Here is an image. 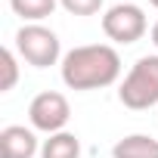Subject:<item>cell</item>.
Segmentation results:
<instances>
[{
  "label": "cell",
  "instance_id": "cell-1",
  "mask_svg": "<svg viewBox=\"0 0 158 158\" xmlns=\"http://www.w3.org/2000/svg\"><path fill=\"white\" fill-rule=\"evenodd\" d=\"M62 84L68 90H102L121 74V56L109 44H84L62 56Z\"/></svg>",
  "mask_w": 158,
  "mask_h": 158
},
{
  "label": "cell",
  "instance_id": "cell-2",
  "mask_svg": "<svg viewBox=\"0 0 158 158\" xmlns=\"http://www.w3.org/2000/svg\"><path fill=\"white\" fill-rule=\"evenodd\" d=\"M118 99L124 109L146 112L158 106V56H139L127 77L118 87Z\"/></svg>",
  "mask_w": 158,
  "mask_h": 158
},
{
  "label": "cell",
  "instance_id": "cell-3",
  "mask_svg": "<svg viewBox=\"0 0 158 158\" xmlns=\"http://www.w3.org/2000/svg\"><path fill=\"white\" fill-rule=\"evenodd\" d=\"M16 53L34 65V68H50L56 62H62V44H59V34L40 22H31V25H22L16 31Z\"/></svg>",
  "mask_w": 158,
  "mask_h": 158
},
{
  "label": "cell",
  "instance_id": "cell-4",
  "mask_svg": "<svg viewBox=\"0 0 158 158\" xmlns=\"http://www.w3.org/2000/svg\"><path fill=\"white\" fill-rule=\"evenodd\" d=\"M102 31L112 44H136L146 31H149V22H146V13L136 6V3H115L106 10L102 16Z\"/></svg>",
  "mask_w": 158,
  "mask_h": 158
},
{
  "label": "cell",
  "instance_id": "cell-5",
  "mask_svg": "<svg viewBox=\"0 0 158 158\" xmlns=\"http://www.w3.org/2000/svg\"><path fill=\"white\" fill-rule=\"evenodd\" d=\"M68 118H71V106H68V99H65L62 93H56V90L37 93V96L31 99V106H28V121H31V127L40 130V133H47V136L65 130Z\"/></svg>",
  "mask_w": 158,
  "mask_h": 158
},
{
  "label": "cell",
  "instance_id": "cell-6",
  "mask_svg": "<svg viewBox=\"0 0 158 158\" xmlns=\"http://www.w3.org/2000/svg\"><path fill=\"white\" fill-rule=\"evenodd\" d=\"M40 155V143L34 136V127L10 124L0 130V158H34Z\"/></svg>",
  "mask_w": 158,
  "mask_h": 158
},
{
  "label": "cell",
  "instance_id": "cell-7",
  "mask_svg": "<svg viewBox=\"0 0 158 158\" xmlns=\"http://www.w3.org/2000/svg\"><path fill=\"white\" fill-rule=\"evenodd\" d=\"M112 158H158V139L149 133H127L112 146Z\"/></svg>",
  "mask_w": 158,
  "mask_h": 158
},
{
  "label": "cell",
  "instance_id": "cell-8",
  "mask_svg": "<svg viewBox=\"0 0 158 158\" xmlns=\"http://www.w3.org/2000/svg\"><path fill=\"white\" fill-rule=\"evenodd\" d=\"M40 158H81V139L68 130L50 133L40 143Z\"/></svg>",
  "mask_w": 158,
  "mask_h": 158
},
{
  "label": "cell",
  "instance_id": "cell-9",
  "mask_svg": "<svg viewBox=\"0 0 158 158\" xmlns=\"http://www.w3.org/2000/svg\"><path fill=\"white\" fill-rule=\"evenodd\" d=\"M56 3H59V0H10L13 13L22 16L28 25H31V22H44L47 16H53Z\"/></svg>",
  "mask_w": 158,
  "mask_h": 158
},
{
  "label": "cell",
  "instance_id": "cell-10",
  "mask_svg": "<svg viewBox=\"0 0 158 158\" xmlns=\"http://www.w3.org/2000/svg\"><path fill=\"white\" fill-rule=\"evenodd\" d=\"M0 62H3V81H0V93H10L19 81V62H16V53L6 47L0 53Z\"/></svg>",
  "mask_w": 158,
  "mask_h": 158
},
{
  "label": "cell",
  "instance_id": "cell-11",
  "mask_svg": "<svg viewBox=\"0 0 158 158\" xmlns=\"http://www.w3.org/2000/svg\"><path fill=\"white\" fill-rule=\"evenodd\" d=\"M59 6L71 16H96L102 10V0H59Z\"/></svg>",
  "mask_w": 158,
  "mask_h": 158
},
{
  "label": "cell",
  "instance_id": "cell-12",
  "mask_svg": "<svg viewBox=\"0 0 158 158\" xmlns=\"http://www.w3.org/2000/svg\"><path fill=\"white\" fill-rule=\"evenodd\" d=\"M149 34H152V44H155V50H158V22L152 25V31H149Z\"/></svg>",
  "mask_w": 158,
  "mask_h": 158
},
{
  "label": "cell",
  "instance_id": "cell-13",
  "mask_svg": "<svg viewBox=\"0 0 158 158\" xmlns=\"http://www.w3.org/2000/svg\"><path fill=\"white\" fill-rule=\"evenodd\" d=\"M149 3H152V6H155V10H158V0H149Z\"/></svg>",
  "mask_w": 158,
  "mask_h": 158
}]
</instances>
